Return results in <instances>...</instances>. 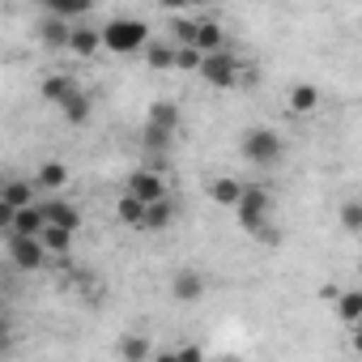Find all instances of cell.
Wrapping results in <instances>:
<instances>
[{
    "mask_svg": "<svg viewBox=\"0 0 362 362\" xmlns=\"http://www.w3.org/2000/svg\"><path fill=\"white\" fill-rule=\"evenodd\" d=\"M170 294H175V303H197L205 294V273H197V269L175 273L170 277Z\"/></svg>",
    "mask_w": 362,
    "mask_h": 362,
    "instance_id": "obj_7",
    "label": "cell"
},
{
    "mask_svg": "<svg viewBox=\"0 0 362 362\" xmlns=\"http://www.w3.org/2000/svg\"><path fill=\"white\" fill-rule=\"evenodd\" d=\"M158 5H162L166 13H184V9H192V0H158Z\"/></svg>",
    "mask_w": 362,
    "mask_h": 362,
    "instance_id": "obj_30",
    "label": "cell"
},
{
    "mask_svg": "<svg viewBox=\"0 0 362 362\" xmlns=\"http://www.w3.org/2000/svg\"><path fill=\"white\" fill-rule=\"evenodd\" d=\"M243 188H247V184H239V179H230V175H218V179H214V184H209L205 192H209V201H214V205H226V209H235V205H239V197H243Z\"/></svg>",
    "mask_w": 362,
    "mask_h": 362,
    "instance_id": "obj_13",
    "label": "cell"
},
{
    "mask_svg": "<svg viewBox=\"0 0 362 362\" xmlns=\"http://www.w3.org/2000/svg\"><path fill=\"white\" fill-rule=\"evenodd\" d=\"M170 222H175V209H170V201L162 197V201H153L149 205V218H145V230H170Z\"/></svg>",
    "mask_w": 362,
    "mask_h": 362,
    "instance_id": "obj_25",
    "label": "cell"
},
{
    "mask_svg": "<svg viewBox=\"0 0 362 362\" xmlns=\"http://www.w3.org/2000/svg\"><path fill=\"white\" fill-rule=\"evenodd\" d=\"M358 273H362V264H358Z\"/></svg>",
    "mask_w": 362,
    "mask_h": 362,
    "instance_id": "obj_35",
    "label": "cell"
},
{
    "mask_svg": "<svg viewBox=\"0 0 362 362\" xmlns=\"http://www.w3.org/2000/svg\"><path fill=\"white\" fill-rule=\"evenodd\" d=\"M90 111H94V107H90L86 90H77L73 98H64V103H60V115H64V124H69V128H86V124H90Z\"/></svg>",
    "mask_w": 362,
    "mask_h": 362,
    "instance_id": "obj_21",
    "label": "cell"
},
{
    "mask_svg": "<svg viewBox=\"0 0 362 362\" xmlns=\"http://www.w3.org/2000/svg\"><path fill=\"white\" fill-rule=\"evenodd\" d=\"M354 349L362 354V328H354Z\"/></svg>",
    "mask_w": 362,
    "mask_h": 362,
    "instance_id": "obj_32",
    "label": "cell"
},
{
    "mask_svg": "<svg viewBox=\"0 0 362 362\" xmlns=\"http://www.w3.org/2000/svg\"><path fill=\"white\" fill-rule=\"evenodd\" d=\"M170 22H175L179 43H192V39H197V22H188V18H170Z\"/></svg>",
    "mask_w": 362,
    "mask_h": 362,
    "instance_id": "obj_29",
    "label": "cell"
},
{
    "mask_svg": "<svg viewBox=\"0 0 362 362\" xmlns=\"http://www.w3.org/2000/svg\"><path fill=\"white\" fill-rule=\"evenodd\" d=\"M141 56H145V64H149V69L166 73V69H175V64H179V43H162V39L153 43V39H149V47H145Z\"/></svg>",
    "mask_w": 362,
    "mask_h": 362,
    "instance_id": "obj_16",
    "label": "cell"
},
{
    "mask_svg": "<svg viewBox=\"0 0 362 362\" xmlns=\"http://www.w3.org/2000/svg\"><path fill=\"white\" fill-rule=\"evenodd\" d=\"M124 192H132V197H141V201H162L166 197V179L158 175V170H149V166H136L132 175H128V184H124Z\"/></svg>",
    "mask_w": 362,
    "mask_h": 362,
    "instance_id": "obj_6",
    "label": "cell"
},
{
    "mask_svg": "<svg viewBox=\"0 0 362 362\" xmlns=\"http://www.w3.org/2000/svg\"><path fill=\"white\" fill-rule=\"evenodd\" d=\"M332 311H337V320L341 324H358V315H362V286H354V290H341L337 298H332Z\"/></svg>",
    "mask_w": 362,
    "mask_h": 362,
    "instance_id": "obj_18",
    "label": "cell"
},
{
    "mask_svg": "<svg viewBox=\"0 0 362 362\" xmlns=\"http://www.w3.org/2000/svg\"><path fill=\"white\" fill-rule=\"evenodd\" d=\"M141 136H145V149H149V153H162V149H170V136H175V132L145 124V132H141Z\"/></svg>",
    "mask_w": 362,
    "mask_h": 362,
    "instance_id": "obj_28",
    "label": "cell"
},
{
    "mask_svg": "<svg viewBox=\"0 0 362 362\" xmlns=\"http://www.w3.org/2000/svg\"><path fill=\"white\" fill-rule=\"evenodd\" d=\"M170 358H201V345H184V349H175Z\"/></svg>",
    "mask_w": 362,
    "mask_h": 362,
    "instance_id": "obj_31",
    "label": "cell"
},
{
    "mask_svg": "<svg viewBox=\"0 0 362 362\" xmlns=\"http://www.w3.org/2000/svg\"><path fill=\"white\" fill-rule=\"evenodd\" d=\"M149 354H153V345H149L145 337H136V332L119 341V358H128V362H145Z\"/></svg>",
    "mask_w": 362,
    "mask_h": 362,
    "instance_id": "obj_26",
    "label": "cell"
},
{
    "mask_svg": "<svg viewBox=\"0 0 362 362\" xmlns=\"http://www.w3.org/2000/svg\"><path fill=\"white\" fill-rule=\"evenodd\" d=\"M201 5H209V0H192V9H201Z\"/></svg>",
    "mask_w": 362,
    "mask_h": 362,
    "instance_id": "obj_33",
    "label": "cell"
},
{
    "mask_svg": "<svg viewBox=\"0 0 362 362\" xmlns=\"http://www.w3.org/2000/svg\"><path fill=\"white\" fill-rule=\"evenodd\" d=\"M77 90H81V86H77V81H73L69 73H52V77H43V86H39L43 103H56V107H60L64 98H73Z\"/></svg>",
    "mask_w": 362,
    "mask_h": 362,
    "instance_id": "obj_15",
    "label": "cell"
},
{
    "mask_svg": "<svg viewBox=\"0 0 362 362\" xmlns=\"http://www.w3.org/2000/svg\"><path fill=\"white\" fill-rule=\"evenodd\" d=\"M43 226H47V214H43V205H22V209H13L9 235H43Z\"/></svg>",
    "mask_w": 362,
    "mask_h": 362,
    "instance_id": "obj_10",
    "label": "cell"
},
{
    "mask_svg": "<svg viewBox=\"0 0 362 362\" xmlns=\"http://www.w3.org/2000/svg\"><path fill=\"white\" fill-rule=\"evenodd\" d=\"M39 9L64 18V22H81L86 13H94V0H39Z\"/></svg>",
    "mask_w": 362,
    "mask_h": 362,
    "instance_id": "obj_12",
    "label": "cell"
},
{
    "mask_svg": "<svg viewBox=\"0 0 362 362\" xmlns=\"http://www.w3.org/2000/svg\"><path fill=\"white\" fill-rule=\"evenodd\" d=\"M43 214H47V226H81V209L77 205H69V201H60V197H52V201H43Z\"/></svg>",
    "mask_w": 362,
    "mask_h": 362,
    "instance_id": "obj_17",
    "label": "cell"
},
{
    "mask_svg": "<svg viewBox=\"0 0 362 362\" xmlns=\"http://www.w3.org/2000/svg\"><path fill=\"white\" fill-rule=\"evenodd\" d=\"M35 184H39V192H60V188H69V166H64V162H43V166L35 170Z\"/></svg>",
    "mask_w": 362,
    "mask_h": 362,
    "instance_id": "obj_20",
    "label": "cell"
},
{
    "mask_svg": "<svg viewBox=\"0 0 362 362\" xmlns=\"http://www.w3.org/2000/svg\"><path fill=\"white\" fill-rule=\"evenodd\" d=\"M197 77H205V86H214V90H230V86H239L243 69H239V56H230V52L222 47V52H209V56L201 60V73H197Z\"/></svg>",
    "mask_w": 362,
    "mask_h": 362,
    "instance_id": "obj_4",
    "label": "cell"
},
{
    "mask_svg": "<svg viewBox=\"0 0 362 362\" xmlns=\"http://www.w3.org/2000/svg\"><path fill=\"white\" fill-rule=\"evenodd\" d=\"M9 260H13V269L35 273L52 260V252H47L43 235H9Z\"/></svg>",
    "mask_w": 362,
    "mask_h": 362,
    "instance_id": "obj_5",
    "label": "cell"
},
{
    "mask_svg": "<svg viewBox=\"0 0 362 362\" xmlns=\"http://www.w3.org/2000/svg\"><path fill=\"white\" fill-rule=\"evenodd\" d=\"M239 153H243L252 166H277V162L286 158V141H281V132H273V128H252V132H243Z\"/></svg>",
    "mask_w": 362,
    "mask_h": 362,
    "instance_id": "obj_3",
    "label": "cell"
},
{
    "mask_svg": "<svg viewBox=\"0 0 362 362\" xmlns=\"http://www.w3.org/2000/svg\"><path fill=\"white\" fill-rule=\"evenodd\" d=\"M315 107H320V90H315V86H307V81L290 86V111H294V115H311Z\"/></svg>",
    "mask_w": 362,
    "mask_h": 362,
    "instance_id": "obj_22",
    "label": "cell"
},
{
    "mask_svg": "<svg viewBox=\"0 0 362 362\" xmlns=\"http://www.w3.org/2000/svg\"><path fill=\"white\" fill-rule=\"evenodd\" d=\"M149 47V30L136 18H111L103 26V52L111 56H141Z\"/></svg>",
    "mask_w": 362,
    "mask_h": 362,
    "instance_id": "obj_1",
    "label": "cell"
},
{
    "mask_svg": "<svg viewBox=\"0 0 362 362\" xmlns=\"http://www.w3.org/2000/svg\"><path fill=\"white\" fill-rule=\"evenodd\" d=\"M73 226H43V243H47V252L52 256H69L73 252Z\"/></svg>",
    "mask_w": 362,
    "mask_h": 362,
    "instance_id": "obj_24",
    "label": "cell"
},
{
    "mask_svg": "<svg viewBox=\"0 0 362 362\" xmlns=\"http://www.w3.org/2000/svg\"><path fill=\"white\" fill-rule=\"evenodd\" d=\"M192 43H197L205 56H209V52H222V47H226V30H222V22H218V18H201Z\"/></svg>",
    "mask_w": 362,
    "mask_h": 362,
    "instance_id": "obj_14",
    "label": "cell"
},
{
    "mask_svg": "<svg viewBox=\"0 0 362 362\" xmlns=\"http://www.w3.org/2000/svg\"><path fill=\"white\" fill-rule=\"evenodd\" d=\"M98 52H103V30L73 26V35H69V56H81V60H90V56H98Z\"/></svg>",
    "mask_w": 362,
    "mask_h": 362,
    "instance_id": "obj_11",
    "label": "cell"
},
{
    "mask_svg": "<svg viewBox=\"0 0 362 362\" xmlns=\"http://www.w3.org/2000/svg\"><path fill=\"white\" fill-rule=\"evenodd\" d=\"M337 218H341V230H349V235H362V201H345Z\"/></svg>",
    "mask_w": 362,
    "mask_h": 362,
    "instance_id": "obj_27",
    "label": "cell"
},
{
    "mask_svg": "<svg viewBox=\"0 0 362 362\" xmlns=\"http://www.w3.org/2000/svg\"><path fill=\"white\" fill-rule=\"evenodd\" d=\"M354 328H362V315H358V324H354Z\"/></svg>",
    "mask_w": 362,
    "mask_h": 362,
    "instance_id": "obj_34",
    "label": "cell"
},
{
    "mask_svg": "<svg viewBox=\"0 0 362 362\" xmlns=\"http://www.w3.org/2000/svg\"><path fill=\"white\" fill-rule=\"evenodd\" d=\"M235 214H239V226H243L247 235L273 239V235H269V218H273V197H269V188L247 184L243 197H239V205H235Z\"/></svg>",
    "mask_w": 362,
    "mask_h": 362,
    "instance_id": "obj_2",
    "label": "cell"
},
{
    "mask_svg": "<svg viewBox=\"0 0 362 362\" xmlns=\"http://www.w3.org/2000/svg\"><path fill=\"white\" fill-rule=\"evenodd\" d=\"M69 35H73V22H64V18H56V13H43V22H39V39H43V47L69 52Z\"/></svg>",
    "mask_w": 362,
    "mask_h": 362,
    "instance_id": "obj_8",
    "label": "cell"
},
{
    "mask_svg": "<svg viewBox=\"0 0 362 362\" xmlns=\"http://www.w3.org/2000/svg\"><path fill=\"white\" fill-rule=\"evenodd\" d=\"M115 218H119L124 226H132V230H145V218H149V201H141V197L124 192V197L115 201Z\"/></svg>",
    "mask_w": 362,
    "mask_h": 362,
    "instance_id": "obj_9",
    "label": "cell"
},
{
    "mask_svg": "<svg viewBox=\"0 0 362 362\" xmlns=\"http://www.w3.org/2000/svg\"><path fill=\"white\" fill-rule=\"evenodd\" d=\"M145 124H153V128H166V132H175V128H179V107H175L170 98H158V103L149 107Z\"/></svg>",
    "mask_w": 362,
    "mask_h": 362,
    "instance_id": "obj_23",
    "label": "cell"
},
{
    "mask_svg": "<svg viewBox=\"0 0 362 362\" xmlns=\"http://www.w3.org/2000/svg\"><path fill=\"white\" fill-rule=\"evenodd\" d=\"M35 192H39L35 179H9V184L0 188V201L13 205V209H22V205H35Z\"/></svg>",
    "mask_w": 362,
    "mask_h": 362,
    "instance_id": "obj_19",
    "label": "cell"
}]
</instances>
